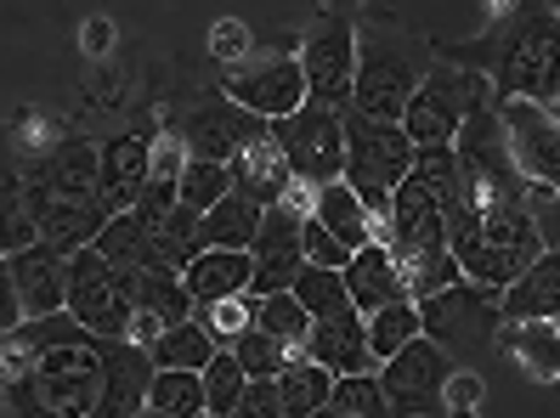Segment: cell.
Returning <instances> with one entry per match:
<instances>
[{"label":"cell","instance_id":"f6af8a7d","mask_svg":"<svg viewBox=\"0 0 560 418\" xmlns=\"http://www.w3.org/2000/svg\"><path fill=\"white\" fill-rule=\"evenodd\" d=\"M301 254H306V266H317V272H346L351 266V249H340L312 215L301 220Z\"/></svg>","mask_w":560,"mask_h":418},{"label":"cell","instance_id":"db71d44e","mask_svg":"<svg viewBox=\"0 0 560 418\" xmlns=\"http://www.w3.org/2000/svg\"><path fill=\"white\" fill-rule=\"evenodd\" d=\"M137 418H171V413H159V407H142V413H137Z\"/></svg>","mask_w":560,"mask_h":418},{"label":"cell","instance_id":"11a10c76","mask_svg":"<svg viewBox=\"0 0 560 418\" xmlns=\"http://www.w3.org/2000/svg\"><path fill=\"white\" fill-rule=\"evenodd\" d=\"M0 418H12V407H7V396H0Z\"/></svg>","mask_w":560,"mask_h":418},{"label":"cell","instance_id":"681fc988","mask_svg":"<svg viewBox=\"0 0 560 418\" xmlns=\"http://www.w3.org/2000/svg\"><path fill=\"white\" fill-rule=\"evenodd\" d=\"M23 329V311H18V295H12V266L0 261V334Z\"/></svg>","mask_w":560,"mask_h":418},{"label":"cell","instance_id":"52a82bcc","mask_svg":"<svg viewBox=\"0 0 560 418\" xmlns=\"http://www.w3.org/2000/svg\"><path fill=\"white\" fill-rule=\"evenodd\" d=\"M492 96V85L470 69H453V62H436L424 85L413 91V103L402 114V136L419 147H453L458 131H465V119Z\"/></svg>","mask_w":560,"mask_h":418},{"label":"cell","instance_id":"30bf717a","mask_svg":"<svg viewBox=\"0 0 560 418\" xmlns=\"http://www.w3.org/2000/svg\"><path fill=\"white\" fill-rule=\"evenodd\" d=\"M272 142L283 153L289 176L301 187H312V192H323L328 181L346 176V114H335V108L306 103L301 114L272 124Z\"/></svg>","mask_w":560,"mask_h":418},{"label":"cell","instance_id":"e575fe53","mask_svg":"<svg viewBox=\"0 0 560 418\" xmlns=\"http://www.w3.org/2000/svg\"><path fill=\"white\" fill-rule=\"evenodd\" d=\"M255 329L267 339H278L283 350H301L306 334H312V317L301 311L294 295H267V300H255Z\"/></svg>","mask_w":560,"mask_h":418},{"label":"cell","instance_id":"83f0119b","mask_svg":"<svg viewBox=\"0 0 560 418\" xmlns=\"http://www.w3.org/2000/svg\"><path fill=\"white\" fill-rule=\"evenodd\" d=\"M260 204H249L244 192H226V199L199 220V238H205V249H238V254H249L255 249V238H260Z\"/></svg>","mask_w":560,"mask_h":418},{"label":"cell","instance_id":"9f6ffc18","mask_svg":"<svg viewBox=\"0 0 560 418\" xmlns=\"http://www.w3.org/2000/svg\"><path fill=\"white\" fill-rule=\"evenodd\" d=\"M555 334H560V317H555Z\"/></svg>","mask_w":560,"mask_h":418},{"label":"cell","instance_id":"816d5d0a","mask_svg":"<svg viewBox=\"0 0 560 418\" xmlns=\"http://www.w3.org/2000/svg\"><path fill=\"white\" fill-rule=\"evenodd\" d=\"M108 40H114V28L108 23H85V51L96 57V51H108Z\"/></svg>","mask_w":560,"mask_h":418},{"label":"cell","instance_id":"d590c367","mask_svg":"<svg viewBox=\"0 0 560 418\" xmlns=\"http://www.w3.org/2000/svg\"><path fill=\"white\" fill-rule=\"evenodd\" d=\"M515 357L533 368L538 379H560V334H555V323H526V329H504L499 334Z\"/></svg>","mask_w":560,"mask_h":418},{"label":"cell","instance_id":"8fae6325","mask_svg":"<svg viewBox=\"0 0 560 418\" xmlns=\"http://www.w3.org/2000/svg\"><path fill=\"white\" fill-rule=\"evenodd\" d=\"M453 357L431 339H413L408 350H397L380 373V396H385V413L390 418H431V413H447V384H453Z\"/></svg>","mask_w":560,"mask_h":418},{"label":"cell","instance_id":"ab89813d","mask_svg":"<svg viewBox=\"0 0 560 418\" xmlns=\"http://www.w3.org/2000/svg\"><path fill=\"white\" fill-rule=\"evenodd\" d=\"M226 192H233V176H226V165H199V158H187V170H182V210L210 215Z\"/></svg>","mask_w":560,"mask_h":418},{"label":"cell","instance_id":"4fadbf2b","mask_svg":"<svg viewBox=\"0 0 560 418\" xmlns=\"http://www.w3.org/2000/svg\"><path fill=\"white\" fill-rule=\"evenodd\" d=\"M499 329H504L499 295H492V288H476V283H453V288H442L436 300L419 306V334L431 345H442L447 357L487 345Z\"/></svg>","mask_w":560,"mask_h":418},{"label":"cell","instance_id":"e0dca14e","mask_svg":"<svg viewBox=\"0 0 560 418\" xmlns=\"http://www.w3.org/2000/svg\"><path fill=\"white\" fill-rule=\"evenodd\" d=\"M249 261H255V283H249L255 300L289 295L294 277L306 272V254H301V215L283 210V204L260 215V238H255V249H249Z\"/></svg>","mask_w":560,"mask_h":418},{"label":"cell","instance_id":"2e32d148","mask_svg":"<svg viewBox=\"0 0 560 418\" xmlns=\"http://www.w3.org/2000/svg\"><path fill=\"white\" fill-rule=\"evenodd\" d=\"M148 153H153V131L130 124V131H108L96 142V192H103L108 215H130L148 187Z\"/></svg>","mask_w":560,"mask_h":418},{"label":"cell","instance_id":"836d02e7","mask_svg":"<svg viewBox=\"0 0 560 418\" xmlns=\"http://www.w3.org/2000/svg\"><path fill=\"white\" fill-rule=\"evenodd\" d=\"M419 339V306L413 300H397V306H385L369 317V350H374V362L385 368L397 350H408Z\"/></svg>","mask_w":560,"mask_h":418},{"label":"cell","instance_id":"8d00e7d4","mask_svg":"<svg viewBox=\"0 0 560 418\" xmlns=\"http://www.w3.org/2000/svg\"><path fill=\"white\" fill-rule=\"evenodd\" d=\"M148 407L171 413V418H205V379L199 373H153Z\"/></svg>","mask_w":560,"mask_h":418},{"label":"cell","instance_id":"f5cc1de1","mask_svg":"<svg viewBox=\"0 0 560 418\" xmlns=\"http://www.w3.org/2000/svg\"><path fill=\"white\" fill-rule=\"evenodd\" d=\"M447 418H481L476 407H447Z\"/></svg>","mask_w":560,"mask_h":418},{"label":"cell","instance_id":"277c9868","mask_svg":"<svg viewBox=\"0 0 560 418\" xmlns=\"http://www.w3.org/2000/svg\"><path fill=\"white\" fill-rule=\"evenodd\" d=\"M23 204L35 220V238L57 254H80L108 227L103 192H96V142L62 136L23 165Z\"/></svg>","mask_w":560,"mask_h":418},{"label":"cell","instance_id":"484cf974","mask_svg":"<svg viewBox=\"0 0 560 418\" xmlns=\"http://www.w3.org/2000/svg\"><path fill=\"white\" fill-rule=\"evenodd\" d=\"M312 220H317V227H323L328 238H335L340 249H351V254L374 243V215L362 210V199H357V192H351L346 181H328V187L317 192Z\"/></svg>","mask_w":560,"mask_h":418},{"label":"cell","instance_id":"f35d334b","mask_svg":"<svg viewBox=\"0 0 560 418\" xmlns=\"http://www.w3.org/2000/svg\"><path fill=\"white\" fill-rule=\"evenodd\" d=\"M199 379H205V413H210V418H233V413H238V402H244V391H249L244 368L221 350V357H215Z\"/></svg>","mask_w":560,"mask_h":418},{"label":"cell","instance_id":"9a60e30c","mask_svg":"<svg viewBox=\"0 0 560 418\" xmlns=\"http://www.w3.org/2000/svg\"><path fill=\"white\" fill-rule=\"evenodd\" d=\"M499 119L510 131V158L526 187L560 192V124L538 103H499Z\"/></svg>","mask_w":560,"mask_h":418},{"label":"cell","instance_id":"b9f144b4","mask_svg":"<svg viewBox=\"0 0 560 418\" xmlns=\"http://www.w3.org/2000/svg\"><path fill=\"white\" fill-rule=\"evenodd\" d=\"M226 357H233V362L244 368V379H278V373H283V362L294 357V350H283L278 339H267L260 329H249L244 339L226 345Z\"/></svg>","mask_w":560,"mask_h":418},{"label":"cell","instance_id":"4dcf8cb0","mask_svg":"<svg viewBox=\"0 0 560 418\" xmlns=\"http://www.w3.org/2000/svg\"><path fill=\"white\" fill-rule=\"evenodd\" d=\"M142 249H148V227H142V215L130 210V215H114L103 232H96L91 254L103 266H119V272H142Z\"/></svg>","mask_w":560,"mask_h":418},{"label":"cell","instance_id":"3957f363","mask_svg":"<svg viewBox=\"0 0 560 418\" xmlns=\"http://www.w3.org/2000/svg\"><path fill=\"white\" fill-rule=\"evenodd\" d=\"M447 254L458 261L465 283L504 295V288L544 254L538 227H533V215H526V192L458 181V204L447 210Z\"/></svg>","mask_w":560,"mask_h":418},{"label":"cell","instance_id":"74e56055","mask_svg":"<svg viewBox=\"0 0 560 418\" xmlns=\"http://www.w3.org/2000/svg\"><path fill=\"white\" fill-rule=\"evenodd\" d=\"M294 300H301V311L312 317H335V311H346L351 306V295H346V277L340 272H317V266H306L301 277H294V288H289Z\"/></svg>","mask_w":560,"mask_h":418},{"label":"cell","instance_id":"5bb4252c","mask_svg":"<svg viewBox=\"0 0 560 418\" xmlns=\"http://www.w3.org/2000/svg\"><path fill=\"white\" fill-rule=\"evenodd\" d=\"M272 124H260L255 114H244L238 103H226V96L215 91V96H205V103H192V114L182 119V147H187V158H199V165H233V158L249 147V142H260Z\"/></svg>","mask_w":560,"mask_h":418},{"label":"cell","instance_id":"7a4b0ae2","mask_svg":"<svg viewBox=\"0 0 560 418\" xmlns=\"http://www.w3.org/2000/svg\"><path fill=\"white\" fill-rule=\"evenodd\" d=\"M453 69H487L499 103H560V17L555 7H504L492 12V35L470 46H442Z\"/></svg>","mask_w":560,"mask_h":418},{"label":"cell","instance_id":"6f0895ef","mask_svg":"<svg viewBox=\"0 0 560 418\" xmlns=\"http://www.w3.org/2000/svg\"><path fill=\"white\" fill-rule=\"evenodd\" d=\"M205 418H210V413H205Z\"/></svg>","mask_w":560,"mask_h":418},{"label":"cell","instance_id":"ac0fdd59","mask_svg":"<svg viewBox=\"0 0 560 418\" xmlns=\"http://www.w3.org/2000/svg\"><path fill=\"white\" fill-rule=\"evenodd\" d=\"M7 266H12V295L23 323H46V317L69 311V254H57L51 243H28Z\"/></svg>","mask_w":560,"mask_h":418},{"label":"cell","instance_id":"d6a6232c","mask_svg":"<svg viewBox=\"0 0 560 418\" xmlns=\"http://www.w3.org/2000/svg\"><path fill=\"white\" fill-rule=\"evenodd\" d=\"M35 238V220H28V204H23V170H0V261L23 254Z\"/></svg>","mask_w":560,"mask_h":418},{"label":"cell","instance_id":"6da1fadb","mask_svg":"<svg viewBox=\"0 0 560 418\" xmlns=\"http://www.w3.org/2000/svg\"><path fill=\"white\" fill-rule=\"evenodd\" d=\"M0 396L12 418H114L108 339H91L69 311L0 334Z\"/></svg>","mask_w":560,"mask_h":418},{"label":"cell","instance_id":"f1b7e54d","mask_svg":"<svg viewBox=\"0 0 560 418\" xmlns=\"http://www.w3.org/2000/svg\"><path fill=\"white\" fill-rule=\"evenodd\" d=\"M215 357H221V345L199 323H192V317H187V323H176V329H164L159 345L148 350L153 373H205Z\"/></svg>","mask_w":560,"mask_h":418},{"label":"cell","instance_id":"d4e9b609","mask_svg":"<svg viewBox=\"0 0 560 418\" xmlns=\"http://www.w3.org/2000/svg\"><path fill=\"white\" fill-rule=\"evenodd\" d=\"M226 176H233V192H244L249 204H260V210H278L283 204V192L294 187V176H289V165H283V153H278V142H272V131L260 136V142H249L233 165H226Z\"/></svg>","mask_w":560,"mask_h":418},{"label":"cell","instance_id":"7bdbcfd3","mask_svg":"<svg viewBox=\"0 0 560 418\" xmlns=\"http://www.w3.org/2000/svg\"><path fill=\"white\" fill-rule=\"evenodd\" d=\"M413 181H424L442 199V210L458 204V153L453 147H419L413 153Z\"/></svg>","mask_w":560,"mask_h":418},{"label":"cell","instance_id":"c3c4849f","mask_svg":"<svg viewBox=\"0 0 560 418\" xmlns=\"http://www.w3.org/2000/svg\"><path fill=\"white\" fill-rule=\"evenodd\" d=\"M233 418H283V402H278V379H249V391L238 402Z\"/></svg>","mask_w":560,"mask_h":418},{"label":"cell","instance_id":"44dd1931","mask_svg":"<svg viewBox=\"0 0 560 418\" xmlns=\"http://www.w3.org/2000/svg\"><path fill=\"white\" fill-rule=\"evenodd\" d=\"M499 317L504 329H526V323H555L560 317V249H544L504 295H499Z\"/></svg>","mask_w":560,"mask_h":418},{"label":"cell","instance_id":"f546056e","mask_svg":"<svg viewBox=\"0 0 560 418\" xmlns=\"http://www.w3.org/2000/svg\"><path fill=\"white\" fill-rule=\"evenodd\" d=\"M397 272H402V288H408V300L424 306V300H436L442 288L453 283H465V272H458V261L447 249H424V254H397Z\"/></svg>","mask_w":560,"mask_h":418},{"label":"cell","instance_id":"f907efd6","mask_svg":"<svg viewBox=\"0 0 560 418\" xmlns=\"http://www.w3.org/2000/svg\"><path fill=\"white\" fill-rule=\"evenodd\" d=\"M476 402H481V373H453L447 407H476Z\"/></svg>","mask_w":560,"mask_h":418},{"label":"cell","instance_id":"7402d4cb","mask_svg":"<svg viewBox=\"0 0 560 418\" xmlns=\"http://www.w3.org/2000/svg\"><path fill=\"white\" fill-rule=\"evenodd\" d=\"M187 295H192V311L199 306H221V300H244L249 283H255V261L238 249H205L192 254V266L182 272Z\"/></svg>","mask_w":560,"mask_h":418},{"label":"cell","instance_id":"4316f807","mask_svg":"<svg viewBox=\"0 0 560 418\" xmlns=\"http://www.w3.org/2000/svg\"><path fill=\"white\" fill-rule=\"evenodd\" d=\"M335 373L317 368L306 350H294V357L283 362L278 373V402H283V418H317L328 402H335Z\"/></svg>","mask_w":560,"mask_h":418},{"label":"cell","instance_id":"60d3db41","mask_svg":"<svg viewBox=\"0 0 560 418\" xmlns=\"http://www.w3.org/2000/svg\"><path fill=\"white\" fill-rule=\"evenodd\" d=\"M192 323H199V329L226 350L233 339H244V334L255 329V295H244V300H221V306H199V311H192Z\"/></svg>","mask_w":560,"mask_h":418},{"label":"cell","instance_id":"1f68e13d","mask_svg":"<svg viewBox=\"0 0 560 418\" xmlns=\"http://www.w3.org/2000/svg\"><path fill=\"white\" fill-rule=\"evenodd\" d=\"M137 311L159 317L164 329H176L192 317V295H187V283L171 277V272H137Z\"/></svg>","mask_w":560,"mask_h":418},{"label":"cell","instance_id":"7c38bea8","mask_svg":"<svg viewBox=\"0 0 560 418\" xmlns=\"http://www.w3.org/2000/svg\"><path fill=\"white\" fill-rule=\"evenodd\" d=\"M221 96L255 114L260 124H278L306 108V74L294 62V51H249L238 69H226Z\"/></svg>","mask_w":560,"mask_h":418},{"label":"cell","instance_id":"603a6c76","mask_svg":"<svg viewBox=\"0 0 560 418\" xmlns=\"http://www.w3.org/2000/svg\"><path fill=\"white\" fill-rule=\"evenodd\" d=\"M340 277H346L351 311H362V317H374V311H385V306L408 300V288H402V272H397V254H390L385 243H369V249H357V254H351V266H346Z\"/></svg>","mask_w":560,"mask_h":418},{"label":"cell","instance_id":"ee69618b","mask_svg":"<svg viewBox=\"0 0 560 418\" xmlns=\"http://www.w3.org/2000/svg\"><path fill=\"white\" fill-rule=\"evenodd\" d=\"M317 418H390V413H385V396H380L374 379H340L335 402H328Z\"/></svg>","mask_w":560,"mask_h":418},{"label":"cell","instance_id":"ffe728a7","mask_svg":"<svg viewBox=\"0 0 560 418\" xmlns=\"http://www.w3.org/2000/svg\"><path fill=\"white\" fill-rule=\"evenodd\" d=\"M385 249L390 254H424V249H447V210L424 181H402L390 199V220H385Z\"/></svg>","mask_w":560,"mask_h":418},{"label":"cell","instance_id":"8992f818","mask_svg":"<svg viewBox=\"0 0 560 418\" xmlns=\"http://www.w3.org/2000/svg\"><path fill=\"white\" fill-rule=\"evenodd\" d=\"M413 176V142L402 136V124H380L346 108V187L362 199V210L374 215V243H385V220L397 187Z\"/></svg>","mask_w":560,"mask_h":418},{"label":"cell","instance_id":"5b68a950","mask_svg":"<svg viewBox=\"0 0 560 418\" xmlns=\"http://www.w3.org/2000/svg\"><path fill=\"white\" fill-rule=\"evenodd\" d=\"M436 69V57L424 40L397 35V28H374L362 35L357 28V85H351V108L362 119L380 124H402L413 91L424 85V74Z\"/></svg>","mask_w":560,"mask_h":418},{"label":"cell","instance_id":"ba28073f","mask_svg":"<svg viewBox=\"0 0 560 418\" xmlns=\"http://www.w3.org/2000/svg\"><path fill=\"white\" fill-rule=\"evenodd\" d=\"M69 317L91 339L125 345L130 317H137V272L103 266L91 249L69 254Z\"/></svg>","mask_w":560,"mask_h":418},{"label":"cell","instance_id":"7dc6e473","mask_svg":"<svg viewBox=\"0 0 560 418\" xmlns=\"http://www.w3.org/2000/svg\"><path fill=\"white\" fill-rule=\"evenodd\" d=\"M210 51H215L221 69H238V62L249 57V28H244V23H233V17L215 23V28H210Z\"/></svg>","mask_w":560,"mask_h":418},{"label":"cell","instance_id":"cb8c5ba5","mask_svg":"<svg viewBox=\"0 0 560 418\" xmlns=\"http://www.w3.org/2000/svg\"><path fill=\"white\" fill-rule=\"evenodd\" d=\"M182 170H187V147L176 131H159L153 136V153H148V187H142V199H137V215H142V227H164V215H171L182 204Z\"/></svg>","mask_w":560,"mask_h":418},{"label":"cell","instance_id":"d6986e66","mask_svg":"<svg viewBox=\"0 0 560 418\" xmlns=\"http://www.w3.org/2000/svg\"><path fill=\"white\" fill-rule=\"evenodd\" d=\"M301 350H306L317 368L335 373V379H374L380 373L374 350H369V317L351 311V306L335 311V317H317Z\"/></svg>","mask_w":560,"mask_h":418},{"label":"cell","instance_id":"bcb514c9","mask_svg":"<svg viewBox=\"0 0 560 418\" xmlns=\"http://www.w3.org/2000/svg\"><path fill=\"white\" fill-rule=\"evenodd\" d=\"M526 215H533V227H538V243L560 249V192L526 187Z\"/></svg>","mask_w":560,"mask_h":418},{"label":"cell","instance_id":"9c48e42d","mask_svg":"<svg viewBox=\"0 0 560 418\" xmlns=\"http://www.w3.org/2000/svg\"><path fill=\"white\" fill-rule=\"evenodd\" d=\"M294 62L306 74V103L317 108H351V85H357V23L351 12H317L306 23L301 46H294Z\"/></svg>","mask_w":560,"mask_h":418}]
</instances>
